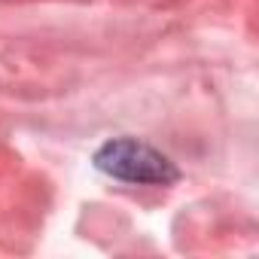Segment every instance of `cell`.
Here are the masks:
<instances>
[{
    "mask_svg": "<svg viewBox=\"0 0 259 259\" xmlns=\"http://www.w3.org/2000/svg\"><path fill=\"white\" fill-rule=\"evenodd\" d=\"M95 168L122 183H144V186H168L180 177L177 165L159 153L156 147L138 138H113L95 150Z\"/></svg>",
    "mask_w": 259,
    "mask_h": 259,
    "instance_id": "6da1fadb",
    "label": "cell"
}]
</instances>
